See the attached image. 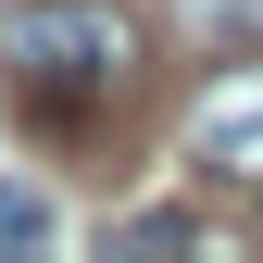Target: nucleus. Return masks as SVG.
Listing matches in <instances>:
<instances>
[{"label":"nucleus","instance_id":"1","mask_svg":"<svg viewBox=\"0 0 263 263\" xmlns=\"http://www.w3.org/2000/svg\"><path fill=\"white\" fill-rule=\"evenodd\" d=\"M163 88V38L138 0H25L0 25V113L50 151H101Z\"/></svg>","mask_w":263,"mask_h":263},{"label":"nucleus","instance_id":"2","mask_svg":"<svg viewBox=\"0 0 263 263\" xmlns=\"http://www.w3.org/2000/svg\"><path fill=\"white\" fill-rule=\"evenodd\" d=\"M176 163L213 176V188H263V63H251V76H213L201 101H188Z\"/></svg>","mask_w":263,"mask_h":263},{"label":"nucleus","instance_id":"3","mask_svg":"<svg viewBox=\"0 0 263 263\" xmlns=\"http://www.w3.org/2000/svg\"><path fill=\"white\" fill-rule=\"evenodd\" d=\"M163 25L201 63H263V0H163Z\"/></svg>","mask_w":263,"mask_h":263},{"label":"nucleus","instance_id":"4","mask_svg":"<svg viewBox=\"0 0 263 263\" xmlns=\"http://www.w3.org/2000/svg\"><path fill=\"white\" fill-rule=\"evenodd\" d=\"M63 238V213H50V188H25V176H0V263L13 251H50Z\"/></svg>","mask_w":263,"mask_h":263},{"label":"nucleus","instance_id":"5","mask_svg":"<svg viewBox=\"0 0 263 263\" xmlns=\"http://www.w3.org/2000/svg\"><path fill=\"white\" fill-rule=\"evenodd\" d=\"M213 238V213H125L113 226V251H201Z\"/></svg>","mask_w":263,"mask_h":263}]
</instances>
